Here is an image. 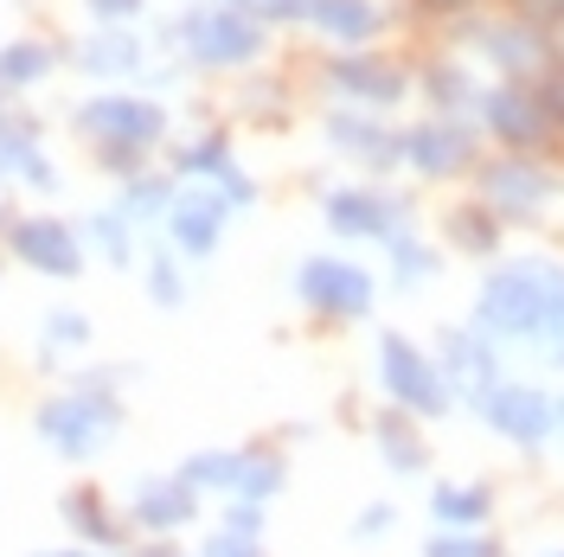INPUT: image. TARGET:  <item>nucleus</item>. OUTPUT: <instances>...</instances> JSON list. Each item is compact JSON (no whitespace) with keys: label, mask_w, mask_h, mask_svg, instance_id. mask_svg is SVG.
I'll use <instances>...</instances> for the list:
<instances>
[{"label":"nucleus","mask_w":564,"mask_h":557,"mask_svg":"<svg viewBox=\"0 0 564 557\" xmlns=\"http://www.w3.org/2000/svg\"><path fill=\"white\" fill-rule=\"evenodd\" d=\"M186 179H225L238 161H231V135H199V141H186L180 148V161H174Z\"/></svg>","instance_id":"cd10ccee"},{"label":"nucleus","mask_w":564,"mask_h":557,"mask_svg":"<svg viewBox=\"0 0 564 557\" xmlns=\"http://www.w3.org/2000/svg\"><path fill=\"white\" fill-rule=\"evenodd\" d=\"M443 244H449V256L494 263V256H500V244H507V225H500V218H494L475 193H468V199H456V206H443Z\"/></svg>","instance_id":"b1692460"},{"label":"nucleus","mask_w":564,"mask_h":557,"mask_svg":"<svg viewBox=\"0 0 564 557\" xmlns=\"http://www.w3.org/2000/svg\"><path fill=\"white\" fill-rule=\"evenodd\" d=\"M398 525H404V506L391 493H379V500H366L347 520V538L352 545H386V538H398Z\"/></svg>","instance_id":"c85d7f7f"},{"label":"nucleus","mask_w":564,"mask_h":557,"mask_svg":"<svg viewBox=\"0 0 564 557\" xmlns=\"http://www.w3.org/2000/svg\"><path fill=\"white\" fill-rule=\"evenodd\" d=\"M45 70H52V52H45V45H33V39L0 52V84H7V90H26V84H39Z\"/></svg>","instance_id":"c756f323"},{"label":"nucleus","mask_w":564,"mask_h":557,"mask_svg":"<svg viewBox=\"0 0 564 557\" xmlns=\"http://www.w3.org/2000/svg\"><path fill=\"white\" fill-rule=\"evenodd\" d=\"M218 525H225V532H245V538H263V532H270V506H257V500H225V506H218Z\"/></svg>","instance_id":"c9c22d12"},{"label":"nucleus","mask_w":564,"mask_h":557,"mask_svg":"<svg viewBox=\"0 0 564 557\" xmlns=\"http://www.w3.org/2000/svg\"><path fill=\"white\" fill-rule=\"evenodd\" d=\"M372 379H379V404L411 411L417 423H443V417L462 411V397L449 391L436 352L417 347L411 334H379V347H372Z\"/></svg>","instance_id":"39448f33"},{"label":"nucleus","mask_w":564,"mask_h":557,"mask_svg":"<svg viewBox=\"0 0 564 557\" xmlns=\"http://www.w3.org/2000/svg\"><path fill=\"white\" fill-rule=\"evenodd\" d=\"M174 206V193H167V179H154V174H135L129 179V193H122V218L135 225V218H154V211H167Z\"/></svg>","instance_id":"473e14b6"},{"label":"nucleus","mask_w":564,"mask_h":557,"mask_svg":"<svg viewBox=\"0 0 564 557\" xmlns=\"http://www.w3.org/2000/svg\"><path fill=\"white\" fill-rule=\"evenodd\" d=\"M386 250H391V282H398V288H417V282H430L436 270H443V256L423 244L417 231H398V238H386Z\"/></svg>","instance_id":"a878e982"},{"label":"nucleus","mask_w":564,"mask_h":557,"mask_svg":"<svg viewBox=\"0 0 564 557\" xmlns=\"http://www.w3.org/2000/svg\"><path fill=\"white\" fill-rule=\"evenodd\" d=\"M430 352H436V365H443V379H449V391H456L462 404H468L475 391H488L500 372H513V365H507V359L475 334V327H443Z\"/></svg>","instance_id":"aec40b11"},{"label":"nucleus","mask_w":564,"mask_h":557,"mask_svg":"<svg viewBox=\"0 0 564 557\" xmlns=\"http://www.w3.org/2000/svg\"><path fill=\"white\" fill-rule=\"evenodd\" d=\"M366 443H372V455H379V468H386L391 481H430V461H436L430 423H417L411 411L379 404V411L366 417Z\"/></svg>","instance_id":"a211bd4d"},{"label":"nucleus","mask_w":564,"mask_h":557,"mask_svg":"<svg viewBox=\"0 0 564 557\" xmlns=\"http://www.w3.org/2000/svg\"><path fill=\"white\" fill-rule=\"evenodd\" d=\"M58 520H65L70 545H84V551H104V557H122L129 551V520H122V506L109 500L97 481H77V488L58 493Z\"/></svg>","instance_id":"f3484780"},{"label":"nucleus","mask_w":564,"mask_h":557,"mask_svg":"<svg viewBox=\"0 0 564 557\" xmlns=\"http://www.w3.org/2000/svg\"><path fill=\"white\" fill-rule=\"evenodd\" d=\"M90 13L116 26V20H135V13H141V0H90Z\"/></svg>","instance_id":"a19ab883"},{"label":"nucleus","mask_w":564,"mask_h":557,"mask_svg":"<svg viewBox=\"0 0 564 557\" xmlns=\"http://www.w3.org/2000/svg\"><path fill=\"white\" fill-rule=\"evenodd\" d=\"M558 449H564V391H558Z\"/></svg>","instance_id":"a18cd8bd"},{"label":"nucleus","mask_w":564,"mask_h":557,"mask_svg":"<svg viewBox=\"0 0 564 557\" xmlns=\"http://www.w3.org/2000/svg\"><path fill=\"white\" fill-rule=\"evenodd\" d=\"M77 129L97 141L104 167L135 179L141 154L167 135V109L154 103V97H122V90H116V97H90V103L77 109Z\"/></svg>","instance_id":"0eeeda50"},{"label":"nucleus","mask_w":564,"mask_h":557,"mask_svg":"<svg viewBox=\"0 0 564 557\" xmlns=\"http://www.w3.org/2000/svg\"><path fill=\"white\" fill-rule=\"evenodd\" d=\"M411 7H417L423 20H443V26H456V20H475L488 0H411Z\"/></svg>","instance_id":"ea45409f"},{"label":"nucleus","mask_w":564,"mask_h":557,"mask_svg":"<svg viewBox=\"0 0 564 557\" xmlns=\"http://www.w3.org/2000/svg\"><path fill=\"white\" fill-rule=\"evenodd\" d=\"M423 520L436 532H500V488L481 474H443L423 493Z\"/></svg>","instance_id":"dca6fc26"},{"label":"nucleus","mask_w":564,"mask_h":557,"mask_svg":"<svg viewBox=\"0 0 564 557\" xmlns=\"http://www.w3.org/2000/svg\"><path fill=\"white\" fill-rule=\"evenodd\" d=\"M84 244H97L109 263H129V256H135V238H129V218H122V211H97V218L84 225Z\"/></svg>","instance_id":"7c9ffc66"},{"label":"nucleus","mask_w":564,"mask_h":557,"mask_svg":"<svg viewBox=\"0 0 564 557\" xmlns=\"http://www.w3.org/2000/svg\"><path fill=\"white\" fill-rule=\"evenodd\" d=\"M321 77H327L334 103L366 109V116H386V109H398L411 90H417V70L398 65L391 52H372V45H366V52H327Z\"/></svg>","instance_id":"1a4fd4ad"},{"label":"nucleus","mask_w":564,"mask_h":557,"mask_svg":"<svg viewBox=\"0 0 564 557\" xmlns=\"http://www.w3.org/2000/svg\"><path fill=\"white\" fill-rule=\"evenodd\" d=\"M475 39H481V58L494 65V84H532L539 70L558 58L552 33H539L520 13H500V20H481L475 13Z\"/></svg>","instance_id":"2eb2a0df"},{"label":"nucleus","mask_w":564,"mask_h":557,"mask_svg":"<svg viewBox=\"0 0 564 557\" xmlns=\"http://www.w3.org/2000/svg\"><path fill=\"white\" fill-rule=\"evenodd\" d=\"M148 295H154L161 308H180V302H186V276H180V256H167V250H161V256L148 263Z\"/></svg>","instance_id":"72a5a7b5"},{"label":"nucleus","mask_w":564,"mask_h":557,"mask_svg":"<svg viewBox=\"0 0 564 557\" xmlns=\"http://www.w3.org/2000/svg\"><path fill=\"white\" fill-rule=\"evenodd\" d=\"M417 557H513V551H507L500 532H436V525H430Z\"/></svg>","instance_id":"bb28decb"},{"label":"nucleus","mask_w":564,"mask_h":557,"mask_svg":"<svg viewBox=\"0 0 564 557\" xmlns=\"http://www.w3.org/2000/svg\"><path fill=\"white\" fill-rule=\"evenodd\" d=\"M199 557H270V551H263V538H245V532L212 525L206 538H199Z\"/></svg>","instance_id":"4c0bfd02"},{"label":"nucleus","mask_w":564,"mask_h":557,"mask_svg":"<svg viewBox=\"0 0 564 557\" xmlns=\"http://www.w3.org/2000/svg\"><path fill=\"white\" fill-rule=\"evenodd\" d=\"M0 129H7V109H0Z\"/></svg>","instance_id":"de8ad7c7"},{"label":"nucleus","mask_w":564,"mask_h":557,"mask_svg":"<svg viewBox=\"0 0 564 557\" xmlns=\"http://www.w3.org/2000/svg\"><path fill=\"white\" fill-rule=\"evenodd\" d=\"M475 129H481L500 154H552L564 141L558 129H552V116L539 109L532 84H488L481 103H475Z\"/></svg>","instance_id":"9b49d317"},{"label":"nucleus","mask_w":564,"mask_h":557,"mask_svg":"<svg viewBox=\"0 0 564 557\" xmlns=\"http://www.w3.org/2000/svg\"><path fill=\"white\" fill-rule=\"evenodd\" d=\"M225 7H245V13H250V0H225Z\"/></svg>","instance_id":"49530a36"},{"label":"nucleus","mask_w":564,"mask_h":557,"mask_svg":"<svg viewBox=\"0 0 564 557\" xmlns=\"http://www.w3.org/2000/svg\"><path fill=\"white\" fill-rule=\"evenodd\" d=\"M39 443L58 455V461H97V455L116 443L122 429V397H116V379H77L70 391L45 397L39 404Z\"/></svg>","instance_id":"7ed1b4c3"},{"label":"nucleus","mask_w":564,"mask_h":557,"mask_svg":"<svg viewBox=\"0 0 564 557\" xmlns=\"http://www.w3.org/2000/svg\"><path fill=\"white\" fill-rule=\"evenodd\" d=\"M122 557H186V551H174V545H154V538H141L135 551H122Z\"/></svg>","instance_id":"79ce46f5"},{"label":"nucleus","mask_w":564,"mask_h":557,"mask_svg":"<svg viewBox=\"0 0 564 557\" xmlns=\"http://www.w3.org/2000/svg\"><path fill=\"white\" fill-rule=\"evenodd\" d=\"M122 520L135 538H154V545H174L180 532H193V525L206 520V500L186 488L180 474H141L129 500H122Z\"/></svg>","instance_id":"ddd939ff"},{"label":"nucleus","mask_w":564,"mask_h":557,"mask_svg":"<svg viewBox=\"0 0 564 557\" xmlns=\"http://www.w3.org/2000/svg\"><path fill=\"white\" fill-rule=\"evenodd\" d=\"M225 218H231V206H225V193L218 186H186L174 206H167V238H174L180 263L193 256H212L218 250V238H225Z\"/></svg>","instance_id":"412c9836"},{"label":"nucleus","mask_w":564,"mask_h":557,"mask_svg":"<svg viewBox=\"0 0 564 557\" xmlns=\"http://www.w3.org/2000/svg\"><path fill=\"white\" fill-rule=\"evenodd\" d=\"M468 179H475V199H481L500 225H539L564 193L545 154H481V167Z\"/></svg>","instance_id":"423d86ee"},{"label":"nucleus","mask_w":564,"mask_h":557,"mask_svg":"<svg viewBox=\"0 0 564 557\" xmlns=\"http://www.w3.org/2000/svg\"><path fill=\"white\" fill-rule=\"evenodd\" d=\"M532 97H539V109L552 116V129L564 135V52H558L545 70H539V77H532Z\"/></svg>","instance_id":"f704fd0d"},{"label":"nucleus","mask_w":564,"mask_h":557,"mask_svg":"<svg viewBox=\"0 0 564 557\" xmlns=\"http://www.w3.org/2000/svg\"><path fill=\"white\" fill-rule=\"evenodd\" d=\"M295 302L327 320V327H352V320H372L379 308V282L366 263H352V256H308L302 270H295Z\"/></svg>","instance_id":"6e6552de"},{"label":"nucleus","mask_w":564,"mask_h":557,"mask_svg":"<svg viewBox=\"0 0 564 557\" xmlns=\"http://www.w3.org/2000/svg\"><path fill=\"white\" fill-rule=\"evenodd\" d=\"M417 90L430 97V116H475L488 84H475V70L462 65V58H430L417 70Z\"/></svg>","instance_id":"393cba45"},{"label":"nucleus","mask_w":564,"mask_h":557,"mask_svg":"<svg viewBox=\"0 0 564 557\" xmlns=\"http://www.w3.org/2000/svg\"><path fill=\"white\" fill-rule=\"evenodd\" d=\"M45 347L52 352H84L90 347V320H84V314H52V320H45Z\"/></svg>","instance_id":"e433bc0d"},{"label":"nucleus","mask_w":564,"mask_h":557,"mask_svg":"<svg viewBox=\"0 0 564 557\" xmlns=\"http://www.w3.org/2000/svg\"><path fill=\"white\" fill-rule=\"evenodd\" d=\"M77 58H84V70H135L141 65V45H135V39H122V33H104L97 45H84Z\"/></svg>","instance_id":"2f4dec72"},{"label":"nucleus","mask_w":564,"mask_h":557,"mask_svg":"<svg viewBox=\"0 0 564 557\" xmlns=\"http://www.w3.org/2000/svg\"><path fill=\"white\" fill-rule=\"evenodd\" d=\"M321 218L340 244H386L398 231H411V206L391 193H372V186H334L321 199Z\"/></svg>","instance_id":"4468645a"},{"label":"nucleus","mask_w":564,"mask_h":557,"mask_svg":"<svg viewBox=\"0 0 564 557\" xmlns=\"http://www.w3.org/2000/svg\"><path fill=\"white\" fill-rule=\"evenodd\" d=\"M527 557H564V545H539V551H527Z\"/></svg>","instance_id":"c03bdc74"},{"label":"nucleus","mask_w":564,"mask_h":557,"mask_svg":"<svg viewBox=\"0 0 564 557\" xmlns=\"http://www.w3.org/2000/svg\"><path fill=\"white\" fill-rule=\"evenodd\" d=\"M263 26H308V0H250Z\"/></svg>","instance_id":"58836bf2"},{"label":"nucleus","mask_w":564,"mask_h":557,"mask_svg":"<svg viewBox=\"0 0 564 557\" xmlns=\"http://www.w3.org/2000/svg\"><path fill=\"white\" fill-rule=\"evenodd\" d=\"M468 327L488 340L507 365L513 352H527V379L564 391V263L527 256V263H500L475 288Z\"/></svg>","instance_id":"f257e3e1"},{"label":"nucleus","mask_w":564,"mask_h":557,"mask_svg":"<svg viewBox=\"0 0 564 557\" xmlns=\"http://www.w3.org/2000/svg\"><path fill=\"white\" fill-rule=\"evenodd\" d=\"M174 474L199 493L206 506H225V500H257V506H276V493L289 488V449H282V443L199 449V455H186Z\"/></svg>","instance_id":"f03ea898"},{"label":"nucleus","mask_w":564,"mask_h":557,"mask_svg":"<svg viewBox=\"0 0 564 557\" xmlns=\"http://www.w3.org/2000/svg\"><path fill=\"white\" fill-rule=\"evenodd\" d=\"M52 557H104V551H84V545H65V551H52Z\"/></svg>","instance_id":"37998d69"},{"label":"nucleus","mask_w":564,"mask_h":557,"mask_svg":"<svg viewBox=\"0 0 564 557\" xmlns=\"http://www.w3.org/2000/svg\"><path fill=\"white\" fill-rule=\"evenodd\" d=\"M180 39H186V52L212 70H245L263 58V45H270V26L245 13V7H199V13H186L180 20Z\"/></svg>","instance_id":"f8f14e48"},{"label":"nucleus","mask_w":564,"mask_h":557,"mask_svg":"<svg viewBox=\"0 0 564 557\" xmlns=\"http://www.w3.org/2000/svg\"><path fill=\"white\" fill-rule=\"evenodd\" d=\"M7 250H13L26 270L58 276V282H70L84 270V238L70 231L65 218H13V225H7Z\"/></svg>","instance_id":"6ab92c4d"},{"label":"nucleus","mask_w":564,"mask_h":557,"mask_svg":"<svg viewBox=\"0 0 564 557\" xmlns=\"http://www.w3.org/2000/svg\"><path fill=\"white\" fill-rule=\"evenodd\" d=\"M327 141L352 154V161H366V167H398V129H386V116H366V109H327Z\"/></svg>","instance_id":"5701e85b"},{"label":"nucleus","mask_w":564,"mask_h":557,"mask_svg":"<svg viewBox=\"0 0 564 557\" xmlns=\"http://www.w3.org/2000/svg\"><path fill=\"white\" fill-rule=\"evenodd\" d=\"M462 411H475V423L488 429L494 443H507L513 455H545L558 443V391L527 379V372H500Z\"/></svg>","instance_id":"20e7f679"},{"label":"nucleus","mask_w":564,"mask_h":557,"mask_svg":"<svg viewBox=\"0 0 564 557\" xmlns=\"http://www.w3.org/2000/svg\"><path fill=\"white\" fill-rule=\"evenodd\" d=\"M398 167L417 179H462L481 167V129L475 116H423L411 129H398Z\"/></svg>","instance_id":"9d476101"},{"label":"nucleus","mask_w":564,"mask_h":557,"mask_svg":"<svg viewBox=\"0 0 564 557\" xmlns=\"http://www.w3.org/2000/svg\"><path fill=\"white\" fill-rule=\"evenodd\" d=\"M308 26L340 52H366L386 33V7L379 0H308Z\"/></svg>","instance_id":"4be33fe9"}]
</instances>
